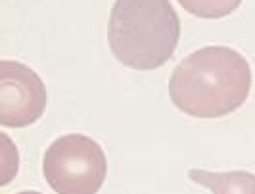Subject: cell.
Returning <instances> with one entry per match:
<instances>
[{"mask_svg": "<svg viewBox=\"0 0 255 194\" xmlns=\"http://www.w3.org/2000/svg\"><path fill=\"white\" fill-rule=\"evenodd\" d=\"M252 89V69L240 52L205 46L180 62L169 81L173 104L194 117H223L238 110Z\"/></svg>", "mask_w": 255, "mask_h": 194, "instance_id": "obj_1", "label": "cell"}, {"mask_svg": "<svg viewBox=\"0 0 255 194\" xmlns=\"http://www.w3.org/2000/svg\"><path fill=\"white\" fill-rule=\"evenodd\" d=\"M180 21L169 0H115L108 39L114 56L132 69H155L179 44Z\"/></svg>", "mask_w": 255, "mask_h": 194, "instance_id": "obj_2", "label": "cell"}, {"mask_svg": "<svg viewBox=\"0 0 255 194\" xmlns=\"http://www.w3.org/2000/svg\"><path fill=\"white\" fill-rule=\"evenodd\" d=\"M44 179L58 194H96L108 173L102 146L87 135H64L50 144L42 162Z\"/></svg>", "mask_w": 255, "mask_h": 194, "instance_id": "obj_3", "label": "cell"}, {"mask_svg": "<svg viewBox=\"0 0 255 194\" xmlns=\"http://www.w3.org/2000/svg\"><path fill=\"white\" fill-rule=\"evenodd\" d=\"M46 87L37 73L12 60L0 62V123L27 127L44 114Z\"/></svg>", "mask_w": 255, "mask_h": 194, "instance_id": "obj_4", "label": "cell"}, {"mask_svg": "<svg viewBox=\"0 0 255 194\" xmlns=\"http://www.w3.org/2000/svg\"><path fill=\"white\" fill-rule=\"evenodd\" d=\"M188 177L209 189L211 194H255V175L250 171L211 173L204 169H190Z\"/></svg>", "mask_w": 255, "mask_h": 194, "instance_id": "obj_5", "label": "cell"}, {"mask_svg": "<svg viewBox=\"0 0 255 194\" xmlns=\"http://www.w3.org/2000/svg\"><path fill=\"white\" fill-rule=\"evenodd\" d=\"M179 2L184 10L204 19L225 17L242 4V0H179Z\"/></svg>", "mask_w": 255, "mask_h": 194, "instance_id": "obj_6", "label": "cell"}, {"mask_svg": "<svg viewBox=\"0 0 255 194\" xmlns=\"http://www.w3.org/2000/svg\"><path fill=\"white\" fill-rule=\"evenodd\" d=\"M17 194H40V193H35V191H25V193H17Z\"/></svg>", "mask_w": 255, "mask_h": 194, "instance_id": "obj_7", "label": "cell"}]
</instances>
